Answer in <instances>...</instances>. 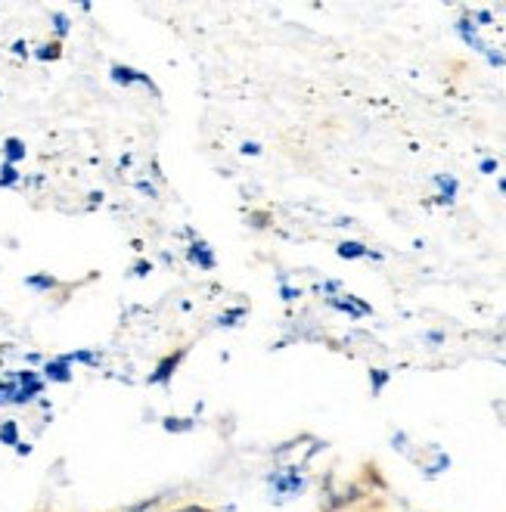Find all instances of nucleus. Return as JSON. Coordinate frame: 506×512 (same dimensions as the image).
<instances>
[{"mask_svg": "<svg viewBox=\"0 0 506 512\" xmlns=\"http://www.w3.org/2000/svg\"><path fill=\"white\" fill-rule=\"evenodd\" d=\"M181 360H184V351H177V354H171L168 360H162V364L156 367V373L150 376V382H153V385H162V382H168V379L174 376V367L181 364Z\"/></svg>", "mask_w": 506, "mask_h": 512, "instance_id": "9", "label": "nucleus"}, {"mask_svg": "<svg viewBox=\"0 0 506 512\" xmlns=\"http://www.w3.org/2000/svg\"><path fill=\"white\" fill-rule=\"evenodd\" d=\"M435 187L441 190V196H438L441 205H451V202H454V196H457V177H451V174H438V177H435Z\"/></svg>", "mask_w": 506, "mask_h": 512, "instance_id": "10", "label": "nucleus"}, {"mask_svg": "<svg viewBox=\"0 0 506 512\" xmlns=\"http://www.w3.org/2000/svg\"><path fill=\"white\" fill-rule=\"evenodd\" d=\"M426 339H429V342H444V336H441V333H429Z\"/></svg>", "mask_w": 506, "mask_h": 512, "instance_id": "27", "label": "nucleus"}, {"mask_svg": "<svg viewBox=\"0 0 506 512\" xmlns=\"http://www.w3.org/2000/svg\"><path fill=\"white\" fill-rule=\"evenodd\" d=\"M305 488H308V481H305L299 466H280L267 475V491H271L274 503H286V500L302 497Z\"/></svg>", "mask_w": 506, "mask_h": 512, "instance_id": "1", "label": "nucleus"}, {"mask_svg": "<svg viewBox=\"0 0 506 512\" xmlns=\"http://www.w3.org/2000/svg\"><path fill=\"white\" fill-rule=\"evenodd\" d=\"M131 274H134V277H146V274H150V261H137Z\"/></svg>", "mask_w": 506, "mask_h": 512, "instance_id": "20", "label": "nucleus"}, {"mask_svg": "<svg viewBox=\"0 0 506 512\" xmlns=\"http://www.w3.org/2000/svg\"><path fill=\"white\" fill-rule=\"evenodd\" d=\"M53 32L63 38V35H69V19L66 16H53Z\"/></svg>", "mask_w": 506, "mask_h": 512, "instance_id": "18", "label": "nucleus"}, {"mask_svg": "<svg viewBox=\"0 0 506 512\" xmlns=\"http://www.w3.org/2000/svg\"><path fill=\"white\" fill-rule=\"evenodd\" d=\"M19 184V171H16V165H7L4 162V168H0V187H16Z\"/></svg>", "mask_w": 506, "mask_h": 512, "instance_id": "15", "label": "nucleus"}, {"mask_svg": "<svg viewBox=\"0 0 506 512\" xmlns=\"http://www.w3.org/2000/svg\"><path fill=\"white\" fill-rule=\"evenodd\" d=\"M162 429L171 432V435H181V432H193L196 423H193V416H165L162 419Z\"/></svg>", "mask_w": 506, "mask_h": 512, "instance_id": "11", "label": "nucleus"}, {"mask_svg": "<svg viewBox=\"0 0 506 512\" xmlns=\"http://www.w3.org/2000/svg\"><path fill=\"white\" fill-rule=\"evenodd\" d=\"M326 305L336 308V311H345V314H351V317H367V314H373V308L367 305V301H357L354 295H348V298L330 295V298H326Z\"/></svg>", "mask_w": 506, "mask_h": 512, "instance_id": "5", "label": "nucleus"}, {"mask_svg": "<svg viewBox=\"0 0 506 512\" xmlns=\"http://www.w3.org/2000/svg\"><path fill=\"white\" fill-rule=\"evenodd\" d=\"M0 404H4V379H0Z\"/></svg>", "mask_w": 506, "mask_h": 512, "instance_id": "28", "label": "nucleus"}, {"mask_svg": "<svg viewBox=\"0 0 506 512\" xmlns=\"http://www.w3.org/2000/svg\"><path fill=\"white\" fill-rule=\"evenodd\" d=\"M187 258H190V264H196V267H202V270H212L215 267V252H212V246L208 243H193V246H187Z\"/></svg>", "mask_w": 506, "mask_h": 512, "instance_id": "7", "label": "nucleus"}, {"mask_svg": "<svg viewBox=\"0 0 506 512\" xmlns=\"http://www.w3.org/2000/svg\"><path fill=\"white\" fill-rule=\"evenodd\" d=\"M4 159H7V165H16V162L25 159V143H22L19 137H10V140L4 143Z\"/></svg>", "mask_w": 506, "mask_h": 512, "instance_id": "13", "label": "nucleus"}, {"mask_svg": "<svg viewBox=\"0 0 506 512\" xmlns=\"http://www.w3.org/2000/svg\"><path fill=\"white\" fill-rule=\"evenodd\" d=\"M336 255L345 258V261H354V258H382L379 252H370L364 243H351V239H348V243H339L336 246Z\"/></svg>", "mask_w": 506, "mask_h": 512, "instance_id": "8", "label": "nucleus"}, {"mask_svg": "<svg viewBox=\"0 0 506 512\" xmlns=\"http://www.w3.org/2000/svg\"><path fill=\"white\" fill-rule=\"evenodd\" d=\"M66 357L72 360V364H75V360H78V364H91V367H94L97 360H100V357H97L94 351H72V354H66Z\"/></svg>", "mask_w": 506, "mask_h": 512, "instance_id": "17", "label": "nucleus"}, {"mask_svg": "<svg viewBox=\"0 0 506 512\" xmlns=\"http://www.w3.org/2000/svg\"><path fill=\"white\" fill-rule=\"evenodd\" d=\"M72 360L63 354V357H56V360H50V364H44V379H50V382H72Z\"/></svg>", "mask_w": 506, "mask_h": 512, "instance_id": "6", "label": "nucleus"}, {"mask_svg": "<svg viewBox=\"0 0 506 512\" xmlns=\"http://www.w3.org/2000/svg\"><path fill=\"white\" fill-rule=\"evenodd\" d=\"M44 391V376L35 370H19L4 379V404H28Z\"/></svg>", "mask_w": 506, "mask_h": 512, "instance_id": "2", "label": "nucleus"}, {"mask_svg": "<svg viewBox=\"0 0 506 512\" xmlns=\"http://www.w3.org/2000/svg\"><path fill=\"white\" fill-rule=\"evenodd\" d=\"M243 153H246V156H258V153H261V146H258V143H243Z\"/></svg>", "mask_w": 506, "mask_h": 512, "instance_id": "22", "label": "nucleus"}, {"mask_svg": "<svg viewBox=\"0 0 506 512\" xmlns=\"http://www.w3.org/2000/svg\"><path fill=\"white\" fill-rule=\"evenodd\" d=\"M370 379H373V395H379V388L385 385V379H389V373H373Z\"/></svg>", "mask_w": 506, "mask_h": 512, "instance_id": "21", "label": "nucleus"}, {"mask_svg": "<svg viewBox=\"0 0 506 512\" xmlns=\"http://www.w3.org/2000/svg\"><path fill=\"white\" fill-rule=\"evenodd\" d=\"M236 317H243V311H230L218 320V326H236Z\"/></svg>", "mask_w": 506, "mask_h": 512, "instance_id": "19", "label": "nucleus"}, {"mask_svg": "<svg viewBox=\"0 0 506 512\" xmlns=\"http://www.w3.org/2000/svg\"><path fill=\"white\" fill-rule=\"evenodd\" d=\"M497 171V159H485L482 162V174H494Z\"/></svg>", "mask_w": 506, "mask_h": 512, "instance_id": "23", "label": "nucleus"}, {"mask_svg": "<svg viewBox=\"0 0 506 512\" xmlns=\"http://www.w3.org/2000/svg\"><path fill=\"white\" fill-rule=\"evenodd\" d=\"M13 50H16L19 56H25V44H22V41H16V44H13Z\"/></svg>", "mask_w": 506, "mask_h": 512, "instance_id": "26", "label": "nucleus"}, {"mask_svg": "<svg viewBox=\"0 0 506 512\" xmlns=\"http://www.w3.org/2000/svg\"><path fill=\"white\" fill-rule=\"evenodd\" d=\"M479 25H491V13H479Z\"/></svg>", "mask_w": 506, "mask_h": 512, "instance_id": "25", "label": "nucleus"}, {"mask_svg": "<svg viewBox=\"0 0 506 512\" xmlns=\"http://www.w3.org/2000/svg\"><path fill=\"white\" fill-rule=\"evenodd\" d=\"M38 59H44V63H53V59H59V44H44L35 50Z\"/></svg>", "mask_w": 506, "mask_h": 512, "instance_id": "16", "label": "nucleus"}, {"mask_svg": "<svg viewBox=\"0 0 506 512\" xmlns=\"http://www.w3.org/2000/svg\"><path fill=\"white\" fill-rule=\"evenodd\" d=\"M457 35H460V38H463L475 53H482L491 66H506V56H503V53H494V50L479 38V32H475V22H472V19H466V16H463V19L457 22Z\"/></svg>", "mask_w": 506, "mask_h": 512, "instance_id": "3", "label": "nucleus"}, {"mask_svg": "<svg viewBox=\"0 0 506 512\" xmlns=\"http://www.w3.org/2000/svg\"><path fill=\"white\" fill-rule=\"evenodd\" d=\"M28 289H38V292H47V289H56V277H44V274H35L25 280Z\"/></svg>", "mask_w": 506, "mask_h": 512, "instance_id": "14", "label": "nucleus"}, {"mask_svg": "<svg viewBox=\"0 0 506 512\" xmlns=\"http://www.w3.org/2000/svg\"><path fill=\"white\" fill-rule=\"evenodd\" d=\"M112 81L115 84H122V87H131V84H143V87H150L153 90V94H159V90H156V84L150 81V78H146L143 72H137V69H128V66H112Z\"/></svg>", "mask_w": 506, "mask_h": 512, "instance_id": "4", "label": "nucleus"}, {"mask_svg": "<svg viewBox=\"0 0 506 512\" xmlns=\"http://www.w3.org/2000/svg\"><path fill=\"white\" fill-rule=\"evenodd\" d=\"M292 298H299V289H292V286H283V301H292Z\"/></svg>", "mask_w": 506, "mask_h": 512, "instance_id": "24", "label": "nucleus"}, {"mask_svg": "<svg viewBox=\"0 0 506 512\" xmlns=\"http://www.w3.org/2000/svg\"><path fill=\"white\" fill-rule=\"evenodd\" d=\"M0 444H7V447H19V426H16V419H4L0 423Z\"/></svg>", "mask_w": 506, "mask_h": 512, "instance_id": "12", "label": "nucleus"}]
</instances>
